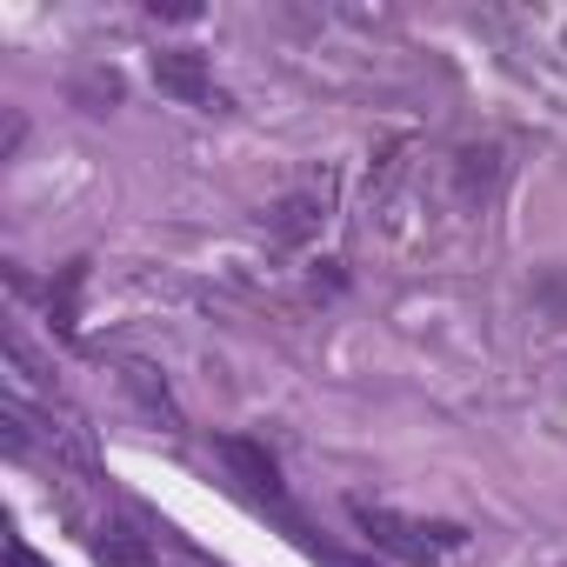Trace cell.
Listing matches in <instances>:
<instances>
[{
  "label": "cell",
  "instance_id": "277c9868",
  "mask_svg": "<svg viewBox=\"0 0 567 567\" xmlns=\"http://www.w3.org/2000/svg\"><path fill=\"white\" fill-rule=\"evenodd\" d=\"M154 87L181 107H214V81H207V61L194 48H167L154 54Z\"/></svg>",
  "mask_w": 567,
  "mask_h": 567
},
{
  "label": "cell",
  "instance_id": "7a4b0ae2",
  "mask_svg": "<svg viewBox=\"0 0 567 567\" xmlns=\"http://www.w3.org/2000/svg\"><path fill=\"white\" fill-rule=\"evenodd\" d=\"M348 514L374 547L408 554V560H434V554H454L467 540L461 520H414V514H394V507H374V501H348Z\"/></svg>",
  "mask_w": 567,
  "mask_h": 567
},
{
  "label": "cell",
  "instance_id": "3957f363",
  "mask_svg": "<svg viewBox=\"0 0 567 567\" xmlns=\"http://www.w3.org/2000/svg\"><path fill=\"white\" fill-rule=\"evenodd\" d=\"M328 200H334V174H308L301 187H288V194L267 207L274 240H308V234L328 220Z\"/></svg>",
  "mask_w": 567,
  "mask_h": 567
},
{
  "label": "cell",
  "instance_id": "52a82bcc",
  "mask_svg": "<svg viewBox=\"0 0 567 567\" xmlns=\"http://www.w3.org/2000/svg\"><path fill=\"white\" fill-rule=\"evenodd\" d=\"M0 567H54V560H41V554H34V547H28L21 534H14L8 547H0Z\"/></svg>",
  "mask_w": 567,
  "mask_h": 567
},
{
  "label": "cell",
  "instance_id": "6da1fadb",
  "mask_svg": "<svg viewBox=\"0 0 567 567\" xmlns=\"http://www.w3.org/2000/svg\"><path fill=\"white\" fill-rule=\"evenodd\" d=\"M214 454H220V467H227V481H234V494H240L247 507H267L288 534L308 540V527H301V514H295V501H288V481H280V461L267 454V441H254V434H220Z\"/></svg>",
  "mask_w": 567,
  "mask_h": 567
},
{
  "label": "cell",
  "instance_id": "5b68a950",
  "mask_svg": "<svg viewBox=\"0 0 567 567\" xmlns=\"http://www.w3.org/2000/svg\"><path fill=\"white\" fill-rule=\"evenodd\" d=\"M87 547H94V560H107V567H147V534H134L127 520H94L87 527Z\"/></svg>",
  "mask_w": 567,
  "mask_h": 567
},
{
  "label": "cell",
  "instance_id": "8992f818",
  "mask_svg": "<svg viewBox=\"0 0 567 567\" xmlns=\"http://www.w3.org/2000/svg\"><path fill=\"white\" fill-rule=\"evenodd\" d=\"M121 381H127V394L147 408V421H161L167 434H181V408H174V394H167V381L154 374V368H141V361H127L121 368Z\"/></svg>",
  "mask_w": 567,
  "mask_h": 567
}]
</instances>
